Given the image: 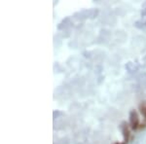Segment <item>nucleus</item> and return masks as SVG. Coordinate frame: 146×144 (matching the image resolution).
I'll use <instances>...</instances> for the list:
<instances>
[{"label": "nucleus", "instance_id": "39448f33", "mask_svg": "<svg viewBox=\"0 0 146 144\" xmlns=\"http://www.w3.org/2000/svg\"><path fill=\"white\" fill-rule=\"evenodd\" d=\"M114 144H120V143H119V142H115Z\"/></svg>", "mask_w": 146, "mask_h": 144}, {"label": "nucleus", "instance_id": "20e7f679", "mask_svg": "<svg viewBox=\"0 0 146 144\" xmlns=\"http://www.w3.org/2000/svg\"><path fill=\"white\" fill-rule=\"evenodd\" d=\"M144 127H146V118H144V121H143L142 124H140L139 129H144Z\"/></svg>", "mask_w": 146, "mask_h": 144}, {"label": "nucleus", "instance_id": "7ed1b4c3", "mask_svg": "<svg viewBox=\"0 0 146 144\" xmlns=\"http://www.w3.org/2000/svg\"><path fill=\"white\" fill-rule=\"evenodd\" d=\"M138 107H139V111H140L141 115L144 118H146V100L141 101Z\"/></svg>", "mask_w": 146, "mask_h": 144}, {"label": "nucleus", "instance_id": "f257e3e1", "mask_svg": "<svg viewBox=\"0 0 146 144\" xmlns=\"http://www.w3.org/2000/svg\"><path fill=\"white\" fill-rule=\"evenodd\" d=\"M129 127L131 129L135 131L138 129L140 127V120H139V115H138L137 111L136 110H131L129 112Z\"/></svg>", "mask_w": 146, "mask_h": 144}, {"label": "nucleus", "instance_id": "423d86ee", "mask_svg": "<svg viewBox=\"0 0 146 144\" xmlns=\"http://www.w3.org/2000/svg\"><path fill=\"white\" fill-rule=\"evenodd\" d=\"M120 144H127V143H125V142H123V143H120Z\"/></svg>", "mask_w": 146, "mask_h": 144}, {"label": "nucleus", "instance_id": "f03ea898", "mask_svg": "<svg viewBox=\"0 0 146 144\" xmlns=\"http://www.w3.org/2000/svg\"><path fill=\"white\" fill-rule=\"evenodd\" d=\"M120 129H121L122 133H123V136H124V142L128 143L129 141V139L131 138V127H129V125L126 121H123L121 123V125H120Z\"/></svg>", "mask_w": 146, "mask_h": 144}]
</instances>
